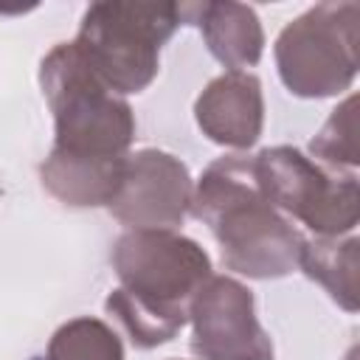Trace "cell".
<instances>
[{"instance_id": "5", "label": "cell", "mask_w": 360, "mask_h": 360, "mask_svg": "<svg viewBox=\"0 0 360 360\" xmlns=\"http://www.w3.org/2000/svg\"><path fill=\"white\" fill-rule=\"evenodd\" d=\"M357 3H318L276 39V65L284 87L301 98L338 96L357 76Z\"/></svg>"}, {"instance_id": "11", "label": "cell", "mask_w": 360, "mask_h": 360, "mask_svg": "<svg viewBox=\"0 0 360 360\" xmlns=\"http://www.w3.org/2000/svg\"><path fill=\"white\" fill-rule=\"evenodd\" d=\"M124 160L127 155L115 160H87V158H68L51 152L39 166V177L42 186L65 205L96 208V205H110L121 183Z\"/></svg>"}, {"instance_id": "1", "label": "cell", "mask_w": 360, "mask_h": 360, "mask_svg": "<svg viewBox=\"0 0 360 360\" xmlns=\"http://www.w3.org/2000/svg\"><path fill=\"white\" fill-rule=\"evenodd\" d=\"M118 287L107 312L138 349L169 343L188 321L197 290L211 278L208 253L177 231H127L110 253Z\"/></svg>"}, {"instance_id": "2", "label": "cell", "mask_w": 360, "mask_h": 360, "mask_svg": "<svg viewBox=\"0 0 360 360\" xmlns=\"http://www.w3.org/2000/svg\"><path fill=\"white\" fill-rule=\"evenodd\" d=\"M191 214L214 233L228 270L248 278H281L298 267L304 236L262 194L253 158H217L194 186Z\"/></svg>"}, {"instance_id": "14", "label": "cell", "mask_w": 360, "mask_h": 360, "mask_svg": "<svg viewBox=\"0 0 360 360\" xmlns=\"http://www.w3.org/2000/svg\"><path fill=\"white\" fill-rule=\"evenodd\" d=\"M309 152L323 160L329 169H340L349 166L354 169L360 163V149H357V98L349 96L343 98L332 115L326 118V124L321 127V132L309 141Z\"/></svg>"}, {"instance_id": "8", "label": "cell", "mask_w": 360, "mask_h": 360, "mask_svg": "<svg viewBox=\"0 0 360 360\" xmlns=\"http://www.w3.org/2000/svg\"><path fill=\"white\" fill-rule=\"evenodd\" d=\"M191 174L183 160L160 149L127 155L110 214L129 231H174L191 211Z\"/></svg>"}, {"instance_id": "3", "label": "cell", "mask_w": 360, "mask_h": 360, "mask_svg": "<svg viewBox=\"0 0 360 360\" xmlns=\"http://www.w3.org/2000/svg\"><path fill=\"white\" fill-rule=\"evenodd\" d=\"M39 84L56 127L51 152L87 160L129 155L135 141L132 107L84 65L73 42H59L45 53Z\"/></svg>"}, {"instance_id": "12", "label": "cell", "mask_w": 360, "mask_h": 360, "mask_svg": "<svg viewBox=\"0 0 360 360\" xmlns=\"http://www.w3.org/2000/svg\"><path fill=\"white\" fill-rule=\"evenodd\" d=\"M357 236L304 239L298 267L318 281L346 312H357Z\"/></svg>"}, {"instance_id": "9", "label": "cell", "mask_w": 360, "mask_h": 360, "mask_svg": "<svg viewBox=\"0 0 360 360\" xmlns=\"http://www.w3.org/2000/svg\"><path fill=\"white\" fill-rule=\"evenodd\" d=\"M194 118L202 135L219 146H253L264 127L262 82L248 70H228L211 79L194 101Z\"/></svg>"}, {"instance_id": "13", "label": "cell", "mask_w": 360, "mask_h": 360, "mask_svg": "<svg viewBox=\"0 0 360 360\" xmlns=\"http://www.w3.org/2000/svg\"><path fill=\"white\" fill-rule=\"evenodd\" d=\"M42 360H124V346L104 321L82 315L53 332Z\"/></svg>"}, {"instance_id": "15", "label": "cell", "mask_w": 360, "mask_h": 360, "mask_svg": "<svg viewBox=\"0 0 360 360\" xmlns=\"http://www.w3.org/2000/svg\"><path fill=\"white\" fill-rule=\"evenodd\" d=\"M346 360H357V349H352V352L346 354Z\"/></svg>"}, {"instance_id": "4", "label": "cell", "mask_w": 360, "mask_h": 360, "mask_svg": "<svg viewBox=\"0 0 360 360\" xmlns=\"http://www.w3.org/2000/svg\"><path fill=\"white\" fill-rule=\"evenodd\" d=\"M180 22L183 6L177 3H93L73 45L112 93H141L158 76L160 48Z\"/></svg>"}, {"instance_id": "7", "label": "cell", "mask_w": 360, "mask_h": 360, "mask_svg": "<svg viewBox=\"0 0 360 360\" xmlns=\"http://www.w3.org/2000/svg\"><path fill=\"white\" fill-rule=\"evenodd\" d=\"M197 360H273L270 335L256 318L253 292L231 276H211L188 307Z\"/></svg>"}, {"instance_id": "10", "label": "cell", "mask_w": 360, "mask_h": 360, "mask_svg": "<svg viewBox=\"0 0 360 360\" xmlns=\"http://www.w3.org/2000/svg\"><path fill=\"white\" fill-rule=\"evenodd\" d=\"M200 25L202 39L217 62L228 70L253 68L264 51V31L256 11L245 3L219 0V3H191L183 6V20Z\"/></svg>"}, {"instance_id": "6", "label": "cell", "mask_w": 360, "mask_h": 360, "mask_svg": "<svg viewBox=\"0 0 360 360\" xmlns=\"http://www.w3.org/2000/svg\"><path fill=\"white\" fill-rule=\"evenodd\" d=\"M253 174L267 202L321 236L349 233L360 219L354 174H338L295 146H267L253 158Z\"/></svg>"}]
</instances>
